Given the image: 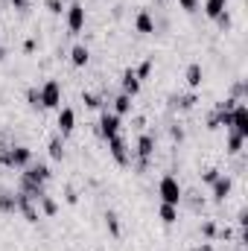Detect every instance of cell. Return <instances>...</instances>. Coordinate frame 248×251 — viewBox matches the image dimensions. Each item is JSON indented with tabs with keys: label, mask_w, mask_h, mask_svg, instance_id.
I'll list each match as a JSON object with an SVG mask.
<instances>
[{
	"label": "cell",
	"mask_w": 248,
	"mask_h": 251,
	"mask_svg": "<svg viewBox=\"0 0 248 251\" xmlns=\"http://www.w3.org/2000/svg\"><path fill=\"white\" fill-rule=\"evenodd\" d=\"M170 137L181 143V140H184V128H181V126H173V128H170Z\"/></svg>",
	"instance_id": "36"
},
{
	"label": "cell",
	"mask_w": 248,
	"mask_h": 251,
	"mask_svg": "<svg viewBox=\"0 0 248 251\" xmlns=\"http://www.w3.org/2000/svg\"><path fill=\"white\" fill-rule=\"evenodd\" d=\"M201 237H204V240H213V237H216V222H210V219L201 222Z\"/></svg>",
	"instance_id": "31"
},
{
	"label": "cell",
	"mask_w": 248,
	"mask_h": 251,
	"mask_svg": "<svg viewBox=\"0 0 248 251\" xmlns=\"http://www.w3.org/2000/svg\"><path fill=\"white\" fill-rule=\"evenodd\" d=\"M44 6H47L50 15H64L67 12V3H62V0H44Z\"/></svg>",
	"instance_id": "28"
},
{
	"label": "cell",
	"mask_w": 248,
	"mask_h": 251,
	"mask_svg": "<svg viewBox=\"0 0 248 251\" xmlns=\"http://www.w3.org/2000/svg\"><path fill=\"white\" fill-rule=\"evenodd\" d=\"M12 3V9H18V12H29V0H9Z\"/></svg>",
	"instance_id": "37"
},
{
	"label": "cell",
	"mask_w": 248,
	"mask_h": 251,
	"mask_svg": "<svg viewBox=\"0 0 248 251\" xmlns=\"http://www.w3.org/2000/svg\"><path fill=\"white\" fill-rule=\"evenodd\" d=\"M21 178H24V181H32V184H41V187H44V184L53 178V173H50V167H47V164H29V167H24Z\"/></svg>",
	"instance_id": "7"
},
{
	"label": "cell",
	"mask_w": 248,
	"mask_h": 251,
	"mask_svg": "<svg viewBox=\"0 0 248 251\" xmlns=\"http://www.w3.org/2000/svg\"><path fill=\"white\" fill-rule=\"evenodd\" d=\"M56 126H59V134L67 137V134L76 128V111H73V108H67V105L59 108V120H56Z\"/></svg>",
	"instance_id": "13"
},
{
	"label": "cell",
	"mask_w": 248,
	"mask_h": 251,
	"mask_svg": "<svg viewBox=\"0 0 248 251\" xmlns=\"http://www.w3.org/2000/svg\"><path fill=\"white\" fill-rule=\"evenodd\" d=\"M38 210H41V216H56V213H59V201H56L50 193H44V196L38 199Z\"/></svg>",
	"instance_id": "16"
},
{
	"label": "cell",
	"mask_w": 248,
	"mask_h": 251,
	"mask_svg": "<svg viewBox=\"0 0 248 251\" xmlns=\"http://www.w3.org/2000/svg\"><path fill=\"white\" fill-rule=\"evenodd\" d=\"M99 134L105 140H111L114 134H120V117L111 108H102V114H99Z\"/></svg>",
	"instance_id": "9"
},
{
	"label": "cell",
	"mask_w": 248,
	"mask_h": 251,
	"mask_svg": "<svg viewBox=\"0 0 248 251\" xmlns=\"http://www.w3.org/2000/svg\"><path fill=\"white\" fill-rule=\"evenodd\" d=\"M120 88H123L125 97H137L140 94V79L134 76V67H128V70H123V76H120Z\"/></svg>",
	"instance_id": "12"
},
{
	"label": "cell",
	"mask_w": 248,
	"mask_h": 251,
	"mask_svg": "<svg viewBox=\"0 0 248 251\" xmlns=\"http://www.w3.org/2000/svg\"><path fill=\"white\" fill-rule=\"evenodd\" d=\"M231 128L248 140V105L246 102H237V108H234V114H231Z\"/></svg>",
	"instance_id": "10"
},
{
	"label": "cell",
	"mask_w": 248,
	"mask_h": 251,
	"mask_svg": "<svg viewBox=\"0 0 248 251\" xmlns=\"http://www.w3.org/2000/svg\"><path fill=\"white\" fill-rule=\"evenodd\" d=\"M50 158L53 161H62L64 158V140H62V134H56V137H50Z\"/></svg>",
	"instance_id": "24"
},
{
	"label": "cell",
	"mask_w": 248,
	"mask_h": 251,
	"mask_svg": "<svg viewBox=\"0 0 248 251\" xmlns=\"http://www.w3.org/2000/svg\"><path fill=\"white\" fill-rule=\"evenodd\" d=\"M3 149H6V143H3V137H0V152H3Z\"/></svg>",
	"instance_id": "41"
},
{
	"label": "cell",
	"mask_w": 248,
	"mask_h": 251,
	"mask_svg": "<svg viewBox=\"0 0 248 251\" xmlns=\"http://www.w3.org/2000/svg\"><path fill=\"white\" fill-rule=\"evenodd\" d=\"M216 24H219V26H222V29H228V26H231V12H228V9H225V12H222V15H219V18H216Z\"/></svg>",
	"instance_id": "33"
},
{
	"label": "cell",
	"mask_w": 248,
	"mask_h": 251,
	"mask_svg": "<svg viewBox=\"0 0 248 251\" xmlns=\"http://www.w3.org/2000/svg\"><path fill=\"white\" fill-rule=\"evenodd\" d=\"M131 152H134V158H137V170H146L149 161H152V155H155V134L143 131V134L137 137V146H134Z\"/></svg>",
	"instance_id": "3"
},
{
	"label": "cell",
	"mask_w": 248,
	"mask_h": 251,
	"mask_svg": "<svg viewBox=\"0 0 248 251\" xmlns=\"http://www.w3.org/2000/svg\"><path fill=\"white\" fill-rule=\"evenodd\" d=\"M32 50H35V38H26L24 41V53H32Z\"/></svg>",
	"instance_id": "38"
},
{
	"label": "cell",
	"mask_w": 248,
	"mask_h": 251,
	"mask_svg": "<svg viewBox=\"0 0 248 251\" xmlns=\"http://www.w3.org/2000/svg\"><path fill=\"white\" fill-rule=\"evenodd\" d=\"M225 9H228V0H204V15H207L210 21H216Z\"/></svg>",
	"instance_id": "18"
},
{
	"label": "cell",
	"mask_w": 248,
	"mask_h": 251,
	"mask_svg": "<svg viewBox=\"0 0 248 251\" xmlns=\"http://www.w3.org/2000/svg\"><path fill=\"white\" fill-rule=\"evenodd\" d=\"M219 176H222V173H219L216 167H207V170H201V181H204V184H213Z\"/></svg>",
	"instance_id": "30"
},
{
	"label": "cell",
	"mask_w": 248,
	"mask_h": 251,
	"mask_svg": "<svg viewBox=\"0 0 248 251\" xmlns=\"http://www.w3.org/2000/svg\"><path fill=\"white\" fill-rule=\"evenodd\" d=\"M0 213H18V199H15V193H0Z\"/></svg>",
	"instance_id": "23"
},
{
	"label": "cell",
	"mask_w": 248,
	"mask_h": 251,
	"mask_svg": "<svg viewBox=\"0 0 248 251\" xmlns=\"http://www.w3.org/2000/svg\"><path fill=\"white\" fill-rule=\"evenodd\" d=\"M105 228H108V234H111V237H120V234H123V231H120V216H117L114 210H108V213H105Z\"/></svg>",
	"instance_id": "25"
},
{
	"label": "cell",
	"mask_w": 248,
	"mask_h": 251,
	"mask_svg": "<svg viewBox=\"0 0 248 251\" xmlns=\"http://www.w3.org/2000/svg\"><path fill=\"white\" fill-rule=\"evenodd\" d=\"M62 3H73V0H62Z\"/></svg>",
	"instance_id": "42"
},
{
	"label": "cell",
	"mask_w": 248,
	"mask_h": 251,
	"mask_svg": "<svg viewBox=\"0 0 248 251\" xmlns=\"http://www.w3.org/2000/svg\"><path fill=\"white\" fill-rule=\"evenodd\" d=\"M155 3H164V0H155Z\"/></svg>",
	"instance_id": "43"
},
{
	"label": "cell",
	"mask_w": 248,
	"mask_h": 251,
	"mask_svg": "<svg viewBox=\"0 0 248 251\" xmlns=\"http://www.w3.org/2000/svg\"><path fill=\"white\" fill-rule=\"evenodd\" d=\"M15 199H18V213H24V219L35 225V222L41 219L38 201H35V199H29V196H24V193H15Z\"/></svg>",
	"instance_id": "8"
},
{
	"label": "cell",
	"mask_w": 248,
	"mask_h": 251,
	"mask_svg": "<svg viewBox=\"0 0 248 251\" xmlns=\"http://www.w3.org/2000/svg\"><path fill=\"white\" fill-rule=\"evenodd\" d=\"M41 108H62V85L56 79L41 85Z\"/></svg>",
	"instance_id": "5"
},
{
	"label": "cell",
	"mask_w": 248,
	"mask_h": 251,
	"mask_svg": "<svg viewBox=\"0 0 248 251\" xmlns=\"http://www.w3.org/2000/svg\"><path fill=\"white\" fill-rule=\"evenodd\" d=\"M231 190H234V178H231V176H219V178L210 184V196H213V201H225V199L231 196Z\"/></svg>",
	"instance_id": "11"
},
{
	"label": "cell",
	"mask_w": 248,
	"mask_h": 251,
	"mask_svg": "<svg viewBox=\"0 0 248 251\" xmlns=\"http://www.w3.org/2000/svg\"><path fill=\"white\" fill-rule=\"evenodd\" d=\"M158 213H161V222H164V225H175V222H178V207H175V204H164V201H161V210H158Z\"/></svg>",
	"instance_id": "22"
},
{
	"label": "cell",
	"mask_w": 248,
	"mask_h": 251,
	"mask_svg": "<svg viewBox=\"0 0 248 251\" xmlns=\"http://www.w3.org/2000/svg\"><path fill=\"white\" fill-rule=\"evenodd\" d=\"M111 111L117 114V117H123L131 111V97H125V94H117L114 100H111Z\"/></svg>",
	"instance_id": "19"
},
{
	"label": "cell",
	"mask_w": 248,
	"mask_h": 251,
	"mask_svg": "<svg viewBox=\"0 0 248 251\" xmlns=\"http://www.w3.org/2000/svg\"><path fill=\"white\" fill-rule=\"evenodd\" d=\"M231 237H234V231L225 225V228H216V237H213V240H231Z\"/></svg>",
	"instance_id": "34"
},
{
	"label": "cell",
	"mask_w": 248,
	"mask_h": 251,
	"mask_svg": "<svg viewBox=\"0 0 248 251\" xmlns=\"http://www.w3.org/2000/svg\"><path fill=\"white\" fill-rule=\"evenodd\" d=\"M108 152H111V158H114L120 167H128V164L134 161V152L128 149V143L123 140V134H114V137L108 140Z\"/></svg>",
	"instance_id": "4"
},
{
	"label": "cell",
	"mask_w": 248,
	"mask_h": 251,
	"mask_svg": "<svg viewBox=\"0 0 248 251\" xmlns=\"http://www.w3.org/2000/svg\"><path fill=\"white\" fill-rule=\"evenodd\" d=\"M152 67H155V59H146V62H140V67L134 70V76L143 82V79H149V73H152Z\"/></svg>",
	"instance_id": "26"
},
{
	"label": "cell",
	"mask_w": 248,
	"mask_h": 251,
	"mask_svg": "<svg viewBox=\"0 0 248 251\" xmlns=\"http://www.w3.org/2000/svg\"><path fill=\"white\" fill-rule=\"evenodd\" d=\"M158 196H161L164 204H175V207L184 201V190H181V184H178V178L170 176V173L158 181Z\"/></svg>",
	"instance_id": "2"
},
{
	"label": "cell",
	"mask_w": 248,
	"mask_h": 251,
	"mask_svg": "<svg viewBox=\"0 0 248 251\" xmlns=\"http://www.w3.org/2000/svg\"><path fill=\"white\" fill-rule=\"evenodd\" d=\"M64 201H67V204H76V201H79V193L70 187V184L64 187Z\"/></svg>",
	"instance_id": "32"
},
{
	"label": "cell",
	"mask_w": 248,
	"mask_h": 251,
	"mask_svg": "<svg viewBox=\"0 0 248 251\" xmlns=\"http://www.w3.org/2000/svg\"><path fill=\"white\" fill-rule=\"evenodd\" d=\"M231 97H234L237 102H243V100H246V97H248V82H246V79H240V82L234 85V91H231Z\"/></svg>",
	"instance_id": "27"
},
{
	"label": "cell",
	"mask_w": 248,
	"mask_h": 251,
	"mask_svg": "<svg viewBox=\"0 0 248 251\" xmlns=\"http://www.w3.org/2000/svg\"><path fill=\"white\" fill-rule=\"evenodd\" d=\"M184 79H187V85H190V91H196V88H201V82H204V70H201V64H198V62L187 64V70H184Z\"/></svg>",
	"instance_id": "14"
},
{
	"label": "cell",
	"mask_w": 248,
	"mask_h": 251,
	"mask_svg": "<svg viewBox=\"0 0 248 251\" xmlns=\"http://www.w3.org/2000/svg\"><path fill=\"white\" fill-rule=\"evenodd\" d=\"M198 100H196V94H181V97H170V105L173 108H178V111H190L193 105H196Z\"/></svg>",
	"instance_id": "17"
},
{
	"label": "cell",
	"mask_w": 248,
	"mask_h": 251,
	"mask_svg": "<svg viewBox=\"0 0 248 251\" xmlns=\"http://www.w3.org/2000/svg\"><path fill=\"white\" fill-rule=\"evenodd\" d=\"M3 59H6V50H3V44H0V62H3Z\"/></svg>",
	"instance_id": "40"
},
{
	"label": "cell",
	"mask_w": 248,
	"mask_h": 251,
	"mask_svg": "<svg viewBox=\"0 0 248 251\" xmlns=\"http://www.w3.org/2000/svg\"><path fill=\"white\" fill-rule=\"evenodd\" d=\"M64 18H67V29L76 35V32H82L85 29V6L82 3H67V12H64Z\"/></svg>",
	"instance_id": "6"
},
{
	"label": "cell",
	"mask_w": 248,
	"mask_h": 251,
	"mask_svg": "<svg viewBox=\"0 0 248 251\" xmlns=\"http://www.w3.org/2000/svg\"><path fill=\"white\" fill-rule=\"evenodd\" d=\"M32 164V149L29 146H6L0 152V167H9V170H24Z\"/></svg>",
	"instance_id": "1"
},
{
	"label": "cell",
	"mask_w": 248,
	"mask_h": 251,
	"mask_svg": "<svg viewBox=\"0 0 248 251\" xmlns=\"http://www.w3.org/2000/svg\"><path fill=\"white\" fill-rule=\"evenodd\" d=\"M134 29L143 32V35H152V32H155V21H152L149 9H140V12H137V18H134Z\"/></svg>",
	"instance_id": "15"
},
{
	"label": "cell",
	"mask_w": 248,
	"mask_h": 251,
	"mask_svg": "<svg viewBox=\"0 0 248 251\" xmlns=\"http://www.w3.org/2000/svg\"><path fill=\"white\" fill-rule=\"evenodd\" d=\"M88 59H91V53H88V47H85V44H76V47L70 50V62L76 64V67H85Z\"/></svg>",
	"instance_id": "21"
},
{
	"label": "cell",
	"mask_w": 248,
	"mask_h": 251,
	"mask_svg": "<svg viewBox=\"0 0 248 251\" xmlns=\"http://www.w3.org/2000/svg\"><path fill=\"white\" fill-rule=\"evenodd\" d=\"M26 102H29L32 108H41V88H29V91H26Z\"/></svg>",
	"instance_id": "29"
},
{
	"label": "cell",
	"mask_w": 248,
	"mask_h": 251,
	"mask_svg": "<svg viewBox=\"0 0 248 251\" xmlns=\"http://www.w3.org/2000/svg\"><path fill=\"white\" fill-rule=\"evenodd\" d=\"M243 146H246V137H243V134H237L234 128H228V155H240V152H243Z\"/></svg>",
	"instance_id": "20"
},
{
	"label": "cell",
	"mask_w": 248,
	"mask_h": 251,
	"mask_svg": "<svg viewBox=\"0 0 248 251\" xmlns=\"http://www.w3.org/2000/svg\"><path fill=\"white\" fill-rule=\"evenodd\" d=\"M196 251H213V243H201Z\"/></svg>",
	"instance_id": "39"
},
{
	"label": "cell",
	"mask_w": 248,
	"mask_h": 251,
	"mask_svg": "<svg viewBox=\"0 0 248 251\" xmlns=\"http://www.w3.org/2000/svg\"><path fill=\"white\" fill-rule=\"evenodd\" d=\"M178 6H181L184 12H196V9H198V0H178Z\"/></svg>",
	"instance_id": "35"
}]
</instances>
